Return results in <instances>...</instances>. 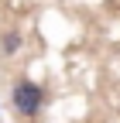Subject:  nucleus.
Segmentation results:
<instances>
[{"label": "nucleus", "instance_id": "2", "mask_svg": "<svg viewBox=\"0 0 120 123\" xmlns=\"http://www.w3.org/2000/svg\"><path fill=\"white\" fill-rule=\"evenodd\" d=\"M24 48V31L21 27H4L0 31V58H14Z\"/></svg>", "mask_w": 120, "mask_h": 123}, {"label": "nucleus", "instance_id": "3", "mask_svg": "<svg viewBox=\"0 0 120 123\" xmlns=\"http://www.w3.org/2000/svg\"><path fill=\"white\" fill-rule=\"evenodd\" d=\"M0 120H4V110H0Z\"/></svg>", "mask_w": 120, "mask_h": 123}, {"label": "nucleus", "instance_id": "1", "mask_svg": "<svg viewBox=\"0 0 120 123\" xmlns=\"http://www.w3.org/2000/svg\"><path fill=\"white\" fill-rule=\"evenodd\" d=\"M10 113L17 120H38L45 113V103H48V89L41 82L27 79V75H17L10 82Z\"/></svg>", "mask_w": 120, "mask_h": 123}]
</instances>
